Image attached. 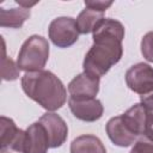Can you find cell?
<instances>
[{
  "label": "cell",
  "mask_w": 153,
  "mask_h": 153,
  "mask_svg": "<svg viewBox=\"0 0 153 153\" xmlns=\"http://www.w3.org/2000/svg\"><path fill=\"white\" fill-rule=\"evenodd\" d=\"M92 38L93 44L85 55L82 68L85 73L100 79L123 55L124 26L116 19L104 18L93 30Z\"/></svg>",
  "instance_id": "1"
},
{
  "label": "cell",
  "mask_w": 153,
  "mask_h": 153,
  "mask_svg": "<svg viewBox=\"0 0 153 153\" xmlns=\"http://www.w3.org/2000/svg\"><path fill=\"white\" fill-rule=\"evenodd\" d=\"M20 84L25 94L49 112L62 108L67 100L63 82L50 71L27 72L22 76Z\"/></svg>",
  "instance_id": "2"
},
{
  "label": "cell",
  "mask_w": 153,
  "mask_h": 153,
  "mask_svg": "<svg viewBox=\"0 0 153 153\" xmlns=\"http://www.w3.org/2000/svg\"><path fill=\"white\" fill-rule=\"evenodd\" d=\"M49 59V43L39 35L30 36L18 53L17 65L20 71L37 72L42 71Z\"/></svg>",
  "instance_id": "3"
},
{
  "label": "cell",
  "mask_w": 153,
  "mask_h": 153,
  "mask_svg": "<svg viewBox=\"0 0 153 153\" xmlns=\"http://www.w3.org/2000/svg\"><path fill=\"white\" fill-rule=\"evenodd\" d=\"M50 41L59 48H68L79 38L76 22L71 17H59L51 20L48 29Z\"/></svg>",
  "instance_id": "4"
},
{
  "label": "cell",
  "mask_w": 153,
  "mask_h": 153,
  "mask_svg": "<svg viewBox=\"0 0 153 153\" xmlns=\"http://www.w3.org/2000/svg\"><path fill=\"white\" fill-rule=\"evenodd\" d=\"M127 86L135 93L142 96L153 90V67L139 62L126 72Z\"/></svg>",
  "instance_id": "5"
},
{
  "label": "cell",
  "mask_w": 153,
  "mask_h": 153,
  "mask_svg": "<svg viewBox=\"0 0 153 153\" xmlns=\"http://www.w3.org/2000/svg\"><path fill=\"white\" fill-rule=\"evenodd\" d=\"M25 131L19 129L12 118L6 116L0 117V146L1 151L10 149L17 153H23Z\"/></svg>",
  "instance_id": "6"
},
{
  "label": "cell",
  "mask_w": 153,
  "mask_h": 153,
  "mask_svg": "<svg viewBox=\"0 0 153 153\" xmlns=\"http://www.w3.org/2000/svg\"><path fill=\"white\" fill-rule=\"evenodd\" d=\"M38 122L45 129L50 148H57L65 143L68 136V127L60 115L55 112H45Z\"/></svg>",
  "instance_id": "7"
},
{
  "label": "cell",
  "mask_w": 153,
  "mask_h": 153,
  "mask_svg": "<svg viewBox=\"0 0 153 153\" xmlns=\"http://www.w3.org/2000/svg\"><path fill=\"white\" fill-rule=\"evenodd\" d=\"M68 105L72 114L81 121L94 122L98 121L104 112V106L102 102L97 98H71L68 99Z\"/></svg>",
  "instance_id": "8"
},
{
  "label": "cell",
  "mask_w": 153,
  "mask_h": 153,
  "mask_svg": "<svg viewBox=\"0 0 153 153\" xmlns=\"http://www.w3.org/2000/svg\"><path fill=\"white\" fill-rule=\"evenodd\" d=\"M99 91V78L92 76L85 72L74 76L68 84L71 98H96Z\"/></svg>",
  "instance_id": "9"
},
{
  "label": "cell",
  "mask_w": 153,
  "mask_h": 153,
  "mask_svg": "<svg viewBox=\"0 0 153 153\" xmlns=\"http://www.w3.org/2000/svg\"><path fill=\"white\" fill-rule=\"evenodd\" d=\"M49 147L48 135L44 127L37 121L25 130L23 153H47Z\"/></svg>",
  "instance_id": "10"
},
{
  "label": "cell",
  "mask_w": 153,
  "mask_h": 153,
  "mask_svg": "<svg viewBox=\"0 0 153 153\" xmlns=\"http://www.w3.org/2000/svg\"><path fill=\"white\" fill-rule=\"evenodd\" d=\"M105 130L111 142L118 147H129L137 140V137L128 129L121 115L110 118L105 126Z\"/></svg>",
  "instance_id": "11"
},
{
  "label": "cell",
  "mask_w": 153,
  "mask_h": 153,
  "mask_svg": "<svg viewBox=\"0 0 153 153\" xmlns=\"http://www.w3.org/2000/svg\"><path fill=\"white\" fill-rule=\"evenodd\" d=\"M121 116H122L126 126L128 127V129L136 137H140V136L143 135L145 128H146V121H147L148 111L146 110V108L141 103L134 104L131 108H129Z\"/></svg>",
  "instance_id": "12"
},
{
  "label": "cell",
  "mask_w": 153,
  "mask_h": 153,
  "mask_svg": "<svg viewBox=\"0 0 153 153\" xmlns=\"http://www.w3.org/2000/svg\"><path fill=\"white\" fill-rule=\"evenodd\" d=\"M71 153H106L102 140L92 134L75 137L71 143Z\"/></svg>",
  "instance_id": "13"
},
{
  "label": "cell",
  "mask_w": 153,
  "mask_h": 153,
  "mask_svg": "<svg viewBox=\"0 0 153 153\" xmlns=\"http://www.w3.org/2000/svg\"><path fill=\"white\" fill-rule=\"evenodd\" d=\"M31 16L30 8L25 7H16V8H0V26L1 27H11L19 29Z\"/></svg>",
  "instance_id": "14"
},
{
  "label": "cell",
  "mask_w": 153,
  "mask_h": 153,
  "mask_svg": "<svg viewBox=\"0 0 153 153\" xmlns=\"http://www.w3.org/2000/svg\"><path fill=\"white\" fill-rule=\"evenodd\" d=\"M103 19H104L103 12H98V11H94L91 8H85L79 13L75 22H76V26H78L79 32L82 35H86V33L93 32L96 26Z\"/></svg>",
  "instance_id": "15"
},
{
  "label": "cell",
  "mask_w": 153,
  "mask_h": 153,
  "mask_svg": "<svg viewBox=\"0 0 153 153\" xmlns=\"http://www.w3.org/2000/svg\"><path fill=\"white\" fill-rule=\"evenodd\" d=\"M2 42V57H1V78L6 81H13L19 78L20 69L18 68V65L14 63L10 57L6 56V45L5 39L1 37Z\"/></svg>",
  "instance_id": "16"
},
{
  "label": "cell",
  "mask_w": 153,
  "mask_h": 153,
  "mask_svg": "<svg viewBox=\"0 0 153 153\" xmlns=\"http://www.w3.org/2000/svg\"><path fill=\"white\" fill-rule=\"evenodd\" d=\"M141 54L148 61L153 63V31L147 32L141 39Z\"/></svg>",
  "instance_id": "17"
},
{
  "label": "cell",
  "mask_w": 153,
  "mask_h": 153,
  "mask_svg": "<svg viewBox=\"0 0 153 153\" xmlns=\"http://www.w3.org/2000/svg\"><path fill=\"white\" fill-rule=\"evenodd\" d=\"M129 153H153V140L146 136L137 137Z\"/></svg>",
  "instance_id": "18"
},
{
  "label": "cell",
  "mask_w": 153,
  "mask_h": 153,
  "mask_svg": "<svg viewBox=\"0 0 153 153\" xmlns=\"http://www.w3.org/2000/svg\"><path fill=\"white\" fill-rule=\"evenodd\" d=\"M112 5V1H85V7L91 8L98 12H105L110 6Z\"/></svg>",
  "instance_id": "19"
},
{
  "label": "cell",
  "mask_w": 153,
  "mask_h": 153,
  "mask_svg": "<svg viewBox=\"0 0 153 153\" xmlns=\"http://www.w3.org/2000/svg\"><path fill=\"white\" fill-rule=\"evenodd\" d=\"M140 100H141V104L146 108V110L153 114V90L140 96Z\"/></svg>",
  "instance_id": "20"
},
{
  "label": "cell",
  "mask_w": 153,
  "mask_h": 153,
  "mask_svg": "<svg viewBox=\"0 0 153 153\" xmlns=\"http://www.w3.org/2000/svg\"><path fill=\"white\" fill-rule=\"evenodd\" d=\"M142 136H146L153 140V114L152 112H148L147 121H146V128H145V133Z\"/></svg>",
  "instance_id": "21"
},
{
  "label": "cell",
  "mask_w": 153,
  "mask_h": 153,
  "mask_svg": "<svg viewBox=\"0 0 153 153\" xmlns=\"http://www.w3.org/2000/svg\"><path fill=\"white\" fill-rule=\"evenodd\" d=\"M2 153H6V152H2Z\"/></svg>",
  "instance_id": "22"
}]
</instances>
